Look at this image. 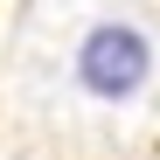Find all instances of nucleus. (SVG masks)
<instances>
[{
  "label": "nucleus",
  "instance_id": "nucleus-1",
  "mask_svg": "<svg viewBox=\"0 0 160 160\" xmlns=\"http://www.w3.org/2000/svg\"><path fill=\"white\" fill-rule=\"evenodd\" d=\"M153 77V42L132 28V21H98L77 49V84L91 98H132Z\"/></svg>",
  "mask_w": 160,
  "mask_h": 160
}]
</instances>
